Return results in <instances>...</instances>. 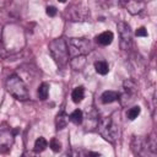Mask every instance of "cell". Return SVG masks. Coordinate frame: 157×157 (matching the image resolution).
<instances>
[{"label": "cell", "instance_id": "7", "mask_svg": "<svg viewBox=\"0 0 157 157\" xmlns=\"http://www.w3.org/2000/svg\"><path fill=\"white\" fill-rule=\"evenodd\" d=\"M118 28V33H119V38H120V48L123 50H129L132 47V33H131V28L126 22H118L117 25Z\"/></svg>", "mask_w": 157, "mask_h": 157}, {"label": "cell", "instance_id": "13", "mask_svg": "<svg viewBox=\"0 0 157 157\" xmlns=\"http://www.w3.org/2000/svg\"><path fill=\"white\" fill-rule=\"evenodd\" d=\"M118 99V92L115 91H104L101 94V102L103 104H108V103H113L114 101Z\"/></svg>", "mask_w": 157, "mask_h": 157}, {"label": "cell", "instance_id": "26", "mask_svg": "<svg viewBox=\"0 0 157 157\" xmlns=\"http://www.w3.org/2000/svg\"><path fill=\"white\" fill-rule=\"evenodd\" d=\"M58 1H60V2H65L66 0H58Z\"/></svg>", "mask_w": 157, "mask_h": 157}, {"label": "cell", "instance_id": "21", "mask_svg": "<svg viewBox=\"0 0 157 157\" xmlns=\"http://www.w3.org/2000/svg\"><path fill=\"white\" fill-rule=\"evenodd\" d=\"M140 112H141V108H140L139 105H134V107L129 108V110L126 112V117H128L130 120H134V119L137 118V115L140 114Z\"/></svg>", "mask_w": 157, "mask_h": 157}, {"label": "cell", "instance_id": "11", "mask_svg": "<svg viewBox=\"0 0 157 157\" xmlns=\"http://www.w3.org/2000/svg\"><path fill=\"white\" fill-rule=\"evenodd\" d=\"M126 7L129 12L135 15L144 10V2L141 0H126Z\"/></svg>", "mask_w": 157, "mask_h": 157}, {"label": "cell", "instance_id": "20", "mask_svg": "<svg viewBox=\"0 0 157 157\" xmlns=\"http://www.w3.org/2000/svg\"><path fill=\"white\" fill-rule=\"evenodd\" d=\"M131 146H132L134 153H135V155H140V153H141V150H142V147H144L142 140H141L139 136H134L132 142H131Z\"/></svg>", "mask_w": 157, "mask_h": 157}, {"label": "cell", "instance_id": "14", "mask_svg": "<svg viewBox=\"0 0 157 157\" xmlns=\"http://www.w3.org/2000/svg\"><path fill=\"white\" fill-rule=\"evenodd\" d=\"M83 97H85V88H83V86H77V87H75L72 90L71 98H72V101L75 103H80L83 99Z\"/></svg>", "mask_w": 157, "mask_h": 157}, {"label": "cell", "instance_id": "3", "mask_svg": "<svg viewBox=\"0 0 157 157\" xmlns=\"http://www.w3.org/2000/svg\"><path fill=\"white\" fill-rule=\"evenodd\" d=\"M98 131L101 134V136L107 140L108 142H117L120 137V129L119 125L114 123V120L110 117H104L98 119V124H97Z\"/></svg>", "mask_w": 157, "mask_h": 157}, {"label": "cell", "instance_id": "5", "mask_svg": "<svg viewBox=\"0 0 157 157\" xmlns=\"http://www.w3.org/2000/svg\"><path fill=\"white\" fill-rule=\"evenodd\" d=\"M137 97V86L131 80H126L123 83L121 92L118 93V99L121 104V107H126L131 104Z\"/></svg>", "mask_w": 157, "mask_h": 157}, {"label": "cell", "instance_id": "1", "mask_svg": "<svg viewBox=\"0 0 157 157\" xmlns=\"http://www.w3.org/2000/svg\"><path fill=\"white\" fill-rule=\"evenodd\" d=\"M49 53L58 66L63 67L69 63V49L67 42L64 37H59L53 39L49 43Z\"/></svg>", "mask_w": 157, "mask_h": 157}, {"label": "cell", "instance_id": "12", "mask_svg": "<svg viewBox=\"0 0 157 157\" xmlns=\"http://www.w3.org/2000/svg\"><path fill=\"white\" fill-rule=\"evenodd\" d=\"M67 121H69V115L65 113L64 109H61L58 114H56V118H55V126L58 130H61L64 129L66 125H67Z\"/></svg>", "mask_w": 157, "mask_h": 157}, {"label": "cell", "instance_id": "25", "mask_svg": "<svg viewBox=\"0 0 157 157\" xmlns=\"http://www.w3.org/2000/svg\"><path fill=\"white\" fill-rule=\"evenodd\" d=\"M99 1L107 6H115L119 4V0H99Z\"/></svg>", "mask_w": 157, "mask_h": 157}, {"label": "cell", "instance_id": "22", "mask_svg": "<svg viewBox=\"0 0 157 157\" xmlns=\"http://www.w3.org/2000/svg\"><path fill=\"white\" fill-rule=\"evenodd\" d=\"M49 147L54 151V152H59L61 150V144L56 140V139H52L50 142H49Z\"/></svg>", "mask_w": 157, "mask_h": 157}, {"label": "cell", "instance_id": "2", "mask_svg": "<svg viewBox=\"0 0 157 157\" xmlns=\"http://www.w3.org/2000/svg\"><path fill=\"white\" fill-rule=\"evenodd\" d=\"M5 87H6V91L17 101H27L29 97L26 83L23 82V80L20 76H17L15 74L10 75L6 78Z\"/></svg>", "mask_w": 157, "mask_h": 157}, {"label": "cell", "instance_id": "24", "mask_svg": "<svg viewBox=\"0 0 157 157\" xmlns=\"http://www.w3.org/2000/svg\"><path fill=\"white\" fill-rule=\"evenodd\" d=\"M135 34H136V37H147V36H148L147 29H146L145 27H140V28H137L136 32H135Z\"/></svg>", "mask_w": 157, "mask_h": 157}, {"label": "cell", "instance_id": "10", "mask_svg": "<svg viewBox=\"0 0 157 157\" xmlns=\"http://www.w3.org/2000/svg\"><path fill=\"white\" fill-rule=\"evenodd\" d=\"M70 65H71V67L75 71L82 70L85 67V65H86V55H76V56H72L71 60H70Z\"/></svg>", "mask_w": 157, "mask_h": 157}, {"label": "cell", "instance_id": "8", "mask_svg": "<svg viewBox=\"0 0 157 157\" xmlns=\"http://www.w3.org/2000/svg\"><path fill=\"white\" fill-rule=\"evenodd\" d=\"M17 130H12L10 128L0 129V153H6L11 150Z\"/></svg>", "mask_w": 157, "mask_h": 157}, {"label": "cell", "instance_id": "15", "mask_svg": "<svg viewBox=\"0 0 157 157\" xmlns=\"http://www.w3.org/2000/svg\"><path fill=\"white\" fill-rule=\"evenodd\" d=\"M87 118H88V119H87V123H86L85 128H86V130H90V131H91V130H93V129L96 128V126L92 124V121H93L94 124H98V114H97L96 110L93 109L91 113L87 114Z\"/></svg>", "mask_w": 157, "mask_h": 157}, {"label": "cell", "instance_id": "16", "mask_svg": "<svg viewBox=\"0 0 157 157\" xmlns=\"http://www.w3.org/2000/svg\"><path fill=\"white\" fill-rule=\"evenodd\" d=\"M48 147V141L43 137V136H39L36 142H34V147H33V151L36 153H39V152H43L45 148Z\"/></svg>", "mask_w": 157, "mask_h": 157}, {"label": "cell", "instance_id": "23", "mask_svg": "<svg viewBox=\"0 0 157 157\" xmlns=\"http://www.w3.org/2000/svg\"><path fill=\"white\" fill-rule=\"evenodd\" d=\"M45 12H47V15H48L49 17H54V16L58 13V10H56V7H54V6H47Z\"/></svg>", "mask_w": 157, "mask_h": 157}, {"label": "cell", "instance_id": "6", "mask_svg": "<svg viewBox=\"0 0 157 157\" xmlns=\"http://www.w3.org/2000/svg\"><path fill=\"white\" fill-rule=\"evenodd\" d=\"M66 42H67L69 55H72V56L87 55L92 49L90 40L86 38H70Z\"/></svg>", "mask_w": 157, "mask_h": 157}, {"label": "cell", "instance_id": "18", "mask_svg": "<svg viewBox=\"0 0 157 157\" xmlns=\"http://www.w3.org/2000/svg\"><path fill=\"white\" fill-rule=\"evenodd\" d=\"M94 69H96V71L99 75H107L108 71H109V65H108L107 61L99 60V61H96L94 63Z\"/></svg>", "mask_w": 157, "mask_h": 157}, {"label": "cell", "instance_id": "19", "mask_svg": "<svg viewBox=\"0 0 157 157\" xmlns=\"http://www.w3.org/2000/svg\"><path fill=\"white\" fill-rule=\"evenodd\" d=\"M37 94H38V98L44 101L48 98V94H49V85L47 82H43L40 83V86L38 87V91H37Z\"/></svg>", "mask_w": 157, "mask_h": 157}, {"label": "cell", "instance_id": "9", "mask_svg": "<svg viewBox=\"0 0 157 157\" xmlns=\"http://www.w3.org/2000/svg\"><path fill=\"white\" fill-rule=\"evenodd\" d=\"M113 38H114L113 32L105 31V32H102L101 34H98V36L96 37V42H97L99 45H109V44L113 42Z\"/></svg>", "mask_w": 157, "mask_h": 157}, {"label": "cell", "instance_id": "17", "mask_svg": "<svg viewBox=\"0 0 157 157\" xmlns=\"http://www.w3.org/2000/svg\"><path fill=\"white\" fill-rule=\"evenodd\" d=\"M69 120L72 121V123L76 124V125L82 124V121H83V113H82V110H81V109H75V110L70 114Z\"/></svg>", "mask_w": 157, "mask_h": 157}, {"label": "cell", "instance_id": "4", "mask_svg": "<svg viewBox=\"0 0 157 157\" xmlns=\"http://www.w3.org/2000/svg\"><path fill=\"white\" fill-rule=\"evenodd\" d=\"M65 17L67 21L71 22H83L90 20V11L88 9L82 4H71L65 10Z\"/></svg>", "mask_w": 157, "mask_h": 157}]
</instances>
